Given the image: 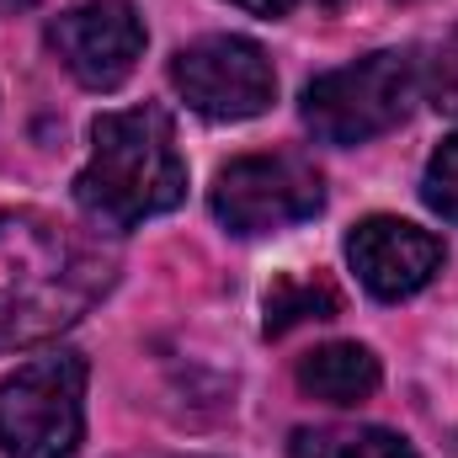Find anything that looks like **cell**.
<instances>
[{
	"mask_svg": "<svg viewBox=\"0 0 458 458\" xmlns=\"http://www.w3.org/2000/svg\"><path fill=\"white\" fill-rule=\"evenodd\" d=\"M421 203L432 214H443L448 225H458V133L432 149V160L421 171Z\"/></svg>",
	"mask_w": 458,
	"mask_h": 458,
	"instance_id": "cell-13",
	"label": "cell"
},
{
	"mask_svg": "<svg viewBox=\"0 0 458 458\" xmlns=\"http://www.w3.org/2000/svg\"><path fill=\"white\" fill-rule=\"evenodd\" d=\"M288 458H416V448L384 427H299Z\"/></svg>",
	"mask_w": 458,
	"mask_h": 458,
	"instance_id": "cell-10",
	"label": "cell"
},
{
	"mask_svg": "<svg viewBox=\"0 0 458 458\" xmlns=\"http://www.w3.org/2000/svg\"><path fill=\"white\" fill-rule=\"evenodd\" d=\"M346 261H352L357 283L373 299L394 304V299L421 293L443 272V240L432 229L411 225V219L373 214V219L352 225V234H346Z\"/></svg>",
	"mask_w": 458,
	"mask_h": 458,
	"instance_id": "cell-8",
	"label": "cell"
},
{
	"mask_svg": "<svg viewBox=\"0 0 458 458\" xmlns=\"http://www.w3.org/2000/svg\"><path fill=\"white\" fill-rule=\"evenodd\" d=\"M32 5H38V0H0V21L16 16V11H32Z\"/></svg>",
	"mask_w": 458,
	"mask_h": 458,
	"instance_id": "cell-15",
	"label": "cell"
},
{
	"mask_svg": "<svg viewBox=\"0 0 458 458\" xmlns=\"http://www.w3.org/2000/svg\"><path fill=\"white\" fill-rule=\"evenodd\" d=\"M267 320L261 331L267 336H288L293 326H310V320H331L342 310V293L326 283V277H277L267 288Z\"/></svg>",
	"mask_w": 458,
	"mask_h": 458,
	"instance_id": "cell-11",
	"label": "cell"
},
{
	"mask_svg": "<svg viewBox=\"0 0 458 458\" xmlns=\"http://www.w3.org/2000/svg\"><path fill=\"white\" fill-rule=\"evenodd\" d=\"M208 208L229 234H277L326 208V176L304 155H240L214 176Z\"/></svg>",
	"mask_w": 458,
	"mask_h": 458,
	"instance_id": "cell-5",
	"label": "cell"
},
{
	"mask_svg": "<svg viewBox=\"0 0 458 458\" xmlns=\"http://www.w3.org/2000/svg\"><path fill=\"white\" fill-rule=\"evenodd\" d=\"M416 81H421V91L437 113L458 117V27L443 43H432V54L416 64Z\"/></svg>",
	"mask_w": 458,
	"mask_h": 458,
	"instance_id": "cell-12",
	"label": "cell"
},
{
	"mask_svg": "<svg viewBox=\"0 0 458 458\" xmlns=\"http://www.w3.org/2000/svg\"><path fill=\"white\" fill-rule=\"evenodd\" d=\"M171 86L192 113L214 123H245L277 102V75L261 43L240 32H214L171 54Z\"/></svg>",
	"mask_w": 458,
	"mask_h": 458,
	"instance_id": "cell-6",
	"label": "cell"
},
{
	"mask_svg": "<svg viewBox=\"0 0 458 458\" xmlns=\"http://www.w3.org/2000/svg\"><path fill=\"white\" fill-rule=\"evenodd\" d=\"M229 5H240V11H250V16H267V21H277V16H288L299 0H229Z\"/></svg>",
	"mask_w": 458,
	"mask_h": 458,
	"instance_id": "cell-14",
	"label": "cell"
},
{
	"mask_svg": "<svg viewBox=\"0 0 458 458\" xmlns=\"http://www.w3.org/2000/svg\"><path fill=\"white\" fill-rule=\"evenodd\" d=\"M378 378H384L378 357L357 342H331V346H315L310 357H299V389L310 400H326V405H342V411L373 400Z\"/></svg>",
	"mask_w": 458,
	"mask_h": 458,
	"instance_id": "cell-9",
	"label": "cell"
},
{
	"mask_svg": "<svg viewBox=\"0 0 458 458\" xmlns=\"http://www.w3.org/2000/svg\"><path fill=\"white\" fill-rule=\"evenodd\" d=\"M117 277V250L38 208L0 214V352L70 331Z\"/></svg>",
	"mask_w": 458,
	"mask_h": 458,
	"instance_id": "cell-1",
	"label": "cell"
},
{
	"mask_svg": "<svg viewBox=\"0 0 458 458\" xmlns=\"http://www.w3.org/2000/svg\"><path fill=\"white\" fill-rule=\"evenodd\" d=\"M86 357L48 352L0 384V458H75L86 437Z\"/></svg>",
	"mask_w": 458,
	"mask_h": 458,
	"instance_id": "cell-4",
	"label": "cell"
},
{
	"mask_svg": "<svg viewBox=\"0 0 458 458\" xmlns=\"http://www.w3.org/2000/svg\"><path fill=\"white\" fill-rule=\"evenodd\" d=\"M187 198V160L176 149V123L165 107L144 102L91 123V155L75 176V203L102 229H133L171 214Z\"/></svg>",
	"mask_w": 458,
	"mask_h": 458,
	"instance_id": "cell-2",
	"label": "cell"
},
{
	"mask_svg": "<svg viewBox=\"0 0 458 458\" xmlns=\"http://www.w3.org/2000/svg\"><path fill=\"white\" fill-rule=\"evenodd\" d=\"M48 48L86 91H117L144 59V16L128 0L70 5L48 21Z\"/></svg>",
	"mask_w": 458,
	"mask_h": 458,
	"instance_id": "cell-7",
	"label": "cell"
},
{
	"mask_svg": "<svg viewBox=\"0 0 458 458\" xmlns=\"http://www.w3.org/2000/svg\"><path fill=\"white\" fill-rule=\"evenodd\" d=\"M416 97H421L416 54L378 48V54H362L304 86V128L320 144H342V149L368 144V139L400 128Z\"/></svg>",
	"mask_w": 458,
	"mask_h": 458,
	"instance_id": "cell-3",
	"label": "cell"
}]
</instances>
